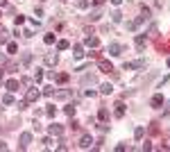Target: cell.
Wrapping results in <instances>:
<instances>
[{"label":"cell","mask_w":170,"mask_h":152,"mask_svg":"<svg viewBox=\"0 0 170 152\" xmlns=\"http://www.w3.org/2000/svg\"><path fill=\"white\" fill-rule=\"evenodd\" d=\"M41 98V91L39 89H27V93H25V100H27V104H30V102H36V100H39Z\"/></svg>","instance_id":"cell-1"},{"label":"cell","mask_w":170,"mask_h":152,"mask_svg":"<svg viewBox=\"0 0 170 152\" xmlns=\"http://www.w3.org/2000/svg\"><path fill=\"white\" fill-rule=\"evenodd\" d=\"M18 141H21V143H18V148H21V150L30 148V143H32V134H30V132H23V134H21V139H18Z\"/></svg>","instance_id":"cell-2"},{"label":"cell","mask_w":170,"mask_h":152,"mask_svg":"<svg viewBox=\"0 0 170 152\" xmlns=\"http://www.w3.org/2000/svg\"><path fill=\"white\" fill-rule=\"evenodd\" d=\"M107 52H109L111 57H118V55L122 52V45H120V43H109V48H107Z\"/></svg>","instance_id":"cell-3"},{"label":"cell","mask_w":170,"mask_h":152,"mask_svg":"<svg viewBox=\"0 0 170 152\" xmlns=\"http://www.w3.org/2000/svg\"><path fill=\"white\" fill-rule=\"evenodd\" d=\"M48 132H50L52 136H61V134H64V127L57 125V123H52V125H48Z\"/></svg>","instance_id":"cell-4"},{"label":"cell","mask_w":170,"mask_h":152,"mask_svg":"<svg viewBox=\"0 0 170 152\" xmlns=\"http://www.w3.org/2000/svg\"><path fill=\"white\" fill-rule=\"evenodd\" d=\"M91 145H93V139H91L89 134H84V136L80 139V148H84V150H89Z\"/></svg>","instance_id":"cell-5"},{"label":"cell","mask_w":170,"mask_h":152,"mask_svg":"<svg viewBox=\"0 0 170 152\" xmlns=\"http://www.w3.org/2000/svg\"><path fill=\"white\" fill-rule=\"evenodd\" d=\"M134 43H136V50H138V52H143V48H145V34H138Z\"/></svg>","instance_id":"cell-6"},{"label":"cell","mask_w":170,"mask_h":152,"mask_svg":"<svg viewBox=\"0 0 170 152\" xmlns=\"http://www.w3.org/2000/svg\"><path fill=\"white\" fill-rule=\"evenodd\" d=\"M5 86H7V91H9V93H16V91H18V86H21V84H18V80H9V82L5 84Z\"/></svg>","instance_id":"cell-7"},{"label":"cell","mask_w":170,"mask_h":152,"mask_svg":"<svg viewBox=\"0 0 170 152\" xmlns=\"http://www.w3.org/2000/svg\"><path fill=\"white\" fill-rule=\"evenodd\" d=\"M57 61H59V57H57V52H48V55H45V64H48V66H54Z\"/></svg>","instance_id":"cell-8"},{"label":"cell","mask_w":170,"mask_h":152,"mask_svg":"<svg viewBox=\"0 0 170 152\" xmlns=\"http://www.w3.org/2000/svg\"><path fill=\"white\" fill-rule=\"evenodd\" d=\"M98 36H86V39H84V45H89V48H98Z\"/></svg>","instance_id":"cell-9"},{"label":"cell","mask_w":170,"mask_h":152,"mask_svg":"<svg viewBox=\"0 0 170 152\" xmlns=\"http://www.w3.org/2000/svg\"><path fill=\"white\" fill-rule=\"evenodd\" d=\"M73 57H75V59H82V57H84V48H82L80 43L73 45Z\"/></svg>","instance_id":"cell-10"},{"label":"cell","mask_w":170,"mask_h":152,"mask_svg":"<svg viewBox=\"0 0 170 152\" xmlns=\"http://www.w3.org/2000/svg\"><path fill=\"white\" fill-rule=\"evenodd\" d=\"M122 116H125V104L118 102L116 104V118H122Z\"/></svg>","instance_id":"cell-11"},{"label":"cell","mask_w":170,"mask_h":152,"mask_svg":"<svg viewBox=\"0 0 170 152\" xmlns=\"http://www.w3.org/2000/svg\"><path fill=\"white\" fill-rule=\"evenodd\" d=\"M161 104H163V96H161V93H157V96L152 98V107H161Z\"/></svg>","instance_id":"cell-12"},{"label":"cell","mask_w":170,"mask_h":152,"mask_svg":"<svg viewBox=\"0 0 170 152\" xmlns=\"http://www.w3.org/2000/svg\"><path fill=\"white\" fill-rule=\"evenodd\" d=\"M100 71H102V73H111L113 66H111L109 61H100Z\"/></svg>","instance_id":"cell-13"},{"label":"cell","mask_w":170,"mask_h":152,"mask_svg":"<svg viewBox=\"0 0 170 152\" xmlns=\"http://www.w3.org/2000/svg\"><path fill=\"white\" fill-rule=\"evenodd\" d=\"M143 134H145V127H141V125H138V127L134 129V139L141 141V139H143Z\"/></svg>","instance_id":"cell-14"},{"label":"cell","mask_w":170,"mask_h":152,"mask_svg":"<svg viewBox=\"0 0 170 152\" xmlns=\"http://www.w3.org/2000/svg\"><path fill=\"white\" fill-rule=\"evenodd\" d=\"M134 68H145V59H136V61H131V71H134Z\"/></svg>","instance_id":"cell-15"},{"label":"cell","mask_w":170,"mask_h":152,"mask_svg":"<svg viewBox=\"0 0 170 152\" xmlns=\"http://www.w3.org/2000/svg\"><path fill=\"white\" fill-rule=\"evenodd\" d=\"M111 91H113V86H111L109 82H107V84H102V86H100V93H105V96H109Z\"/></svg>","instance_id":"cell-16"},{"label":"cell","mask_w":170,"mask_h":152,"mask_svg":"<svg viewBox=\"0 0 170 152\" xmlns=\"http://www.w3.org/2000/svg\"><path fill=\"white\" fill-rule=\"evenodd\" d=\"M3 104H14V96L12 93H5L3 96Z\"/></svg>","instance_id":"cell-17"},{"label":"cell","mask_w":170,"mask_h":152,"mask_svg":"<svg viewBox=\"0 0 170 152\" xmlns=\"http://www.w3.org/2000/svg\"><path fill=\"white\" fill-rule=\"evenodd\" d=\"M82 84H84V86H86V84H95V77H93V75H84Z\"/></svg>","instance_id":"cell-18"},{"label":"cell","mask_w":170,"mask_h":152,"mask_svg":"<svg viewBox=\"0 0 170 152\" xmlns=\"http://www.w3.org/2000/svg\"><path fill=\"white\" fill-rule=\"evenodd\" d=\"M64 111H66V116H75V104H68V107H64Z\"/></svg>","instance_id":"cell-19"},{"label":"cell","mask_w":170,"mask_h":152,"mask_svg":"<svg viewBox=\"0 0 170 152\" xmlns=\"http://www.w3.org/2000/svg\"><path fill=\"white\" fill-rule=\"evenodd\" d=\"M98 118H100V120H107V118H109V111H107L105 107H102V109L98 111Z\"/></svg>","instance_id":"cell-20"},{"label":"cell","mask_w":170,"mask_h":152,"mask_svg":"<svg viewBox=\"0 0 170 152\" xmlns=\"http://www.w3.org/2000/svg\"><path fill=\"white\" fill-rule=\"evenodd\" d=\"M7 52H9V55H16V52H18V45H16V43H7Z\"/></svg>","instance_id":"cell-21"},{"label":"cell","mask_w":170,"mask_h":152,"mask_svg":"<svg viewBox=\"0 0 170 152\" xmlns=\"http://www.w3.org/2000/svg\"><path fill=\"white\" fill-rule=\"evenodd\" d=\"M45 113H48L50 118H54V116H57V107H54V104H50V107L45 109Z\"/></svg>","instance_id":"cell-22"},{"label":"cell","mask_w":170,"mask_h":152,"mask_svg":"<svg viewBox=\"0 0 170 152\" xmlns=\"http://www.w3.org/2000/svg\"><path fill=\"white\" fill-rule=\"evenodd\" d=\"M57 48H59V50H68V48H70V43H68V41H64V39H61L59 43H57Z\"/></svg>","instance_id":"cell-23"},{"label":"cell","mask_w":170,"mask_h":152,"mask_svg":"<svg viewBox=\"0 0 170 152\" xmlns=\"http://www.w3.org/2000/svg\"><path fill=\"white\" fill-rule=\"evenodd\" d=\"M111 21H113V23H120V21H122V14H120V12H113V14H111Z\"/></svg>","instance_id":"cell-24"},{"label":"cell","mask_w":170,"mask_h":152,"mask_svg":"<svg viewBox=\"0 0 170 152\" xmlns=\"http://www.w3.org/2000/svg\"><path fill=\"white\" fill-rule=\"evenodd\" d=\"M9 41V34H7V30H0V43H7Z\"/></svg>","instance_id":"cell-25"},{"label":"cell","mask_w":170,"mask_h":152,"mask_svg":"<svg viewBox=\"0 0 170 152\" xmlns=\"http://www.w3.org/2000/svg\"><path fill=\"white\" fill-rule=\"evenodd\" d=\"M41 80H43V71L36 68V73H34V82H41Z\"/></svg>","instance_id":"cell-26"},{"label":"cell","mask_w":170,"mask_h":152,"mask_svg":"<svg viewBox=\"0 0 170 152\" xmlns=\"http://www.w3.org/2000/svg\"><path fill=\"white\" fill-rule=\"evenodd\" d=\"M43 41L48 43V45H52V43H54V34H45V36H43Z\"/></svg>","instance_id":"cell-27"},{"label":"cell","mask_w":170,"mask_h":152,"mask_svg":"<svg viewBox=\"0 0 170 152\" xmlns=\"http://www.w3.org/2000/svg\"><path fill=\"white\" fill-rule=\"evenodd\" d=\"M77 7L80 9H86L89 7V0H77Z\"/></svg>","instance_id":"cell-28"},{"label":"cell","mask_w":170,"mask_h":152,"mask_svg":"<svg viewBox=\"0 0 170 152\" xmlns=\"http://www.w3.org/2000/svg\"><path fill=\"white\" fill-rule=\"evenodd\" d=\"M52 93H54L52 86H45V89H43V96H52Z\"/></svg>","instance_id":"cell-29"},{"label":"cell","mask_w":170,"mask_h":152,"mask_svg":"<svg viewBox=\"0 0 170 152\" xmlns=\"http://www.w3.org/2000/svg\"><path fill=\"white\" fill-rule=\"evenodd\" d=\"M98 18H100V9H95V12L91 14V21H98Z\"/></svg>","instance_id":"cell-30"},{"label":"cell","mask_w":170,"mask_h":152,"mask_svg":"<svg viewBox=\"0 0 170 152\" xmlns=\"http://www.w3.org/2000/svg\"><path fill=\"white\" fill-rule=\"evenodd\" d=\"M25 23V16H16V25H23Z\"/></svg>","instance_id":"cell-31"},{"label":"cell","mask_w":170,"mask_h":152,"mask_svg":"<svg viewBox=\"0 0 170 152\" xmlns=\"http://www.w3.org/2000/svg\"><path fill=\"white\" fill-rule=\"evenodd\" d=\"M30 61H32V57H30V55H23V64L27 66V64H30Z\"/></svg>","instance_id":"cell-32"},{"label":"cell","mask_w":170,"mask_h":152,"mask_svg":"<svg viewBox=\"0 0 170 152\" xmlns=\"http://www.w3.org/2000/svg\"><path fill=\"white\" fill-rule=\"evenodd\" d=\"M109 3H111V5H116V7H118V5L122 3V0H109Z\"/></svg>","instance_id":"cell-33"},{"label":"cell","mask_w":170,"mask_h":152,"mask_svg":"<svg viewBox=\"0 0 170 152\" xmlns=\"http://www.w3.org/2000/svg\"><path fill=\"white\" fill-rule=\"evenodd\" d=\"M0 150H7V143H3V141H0Z\"/></svg>","instance_id":"cell-34"},{"label":"cell","mask_w":170,"mask_h":152,"mask_svg":"<svg viewBox=\"0 0 170 152\" xmlns=\"http://www.w3.org/2000/svg\"><path fill=\"white\" fill-rule=\"evenodd\" d=\"M93 3H95V5H102V3H105V0H93Z\"/></svg>","instance_id":"cell-35"},{"label":"cell","mask_w":170,"mask_h":152,"mask_svg":"<svg viewBox=\"0 0 170 152\" xmlns=\"http://www.w3.org/2000/svg\"><path fill=\"white\" fill-rule=\"evenodd\" d=\"M168 66H170V57H168Z\"/></svg>","instance_id":"cell-36"}]
</instances>
